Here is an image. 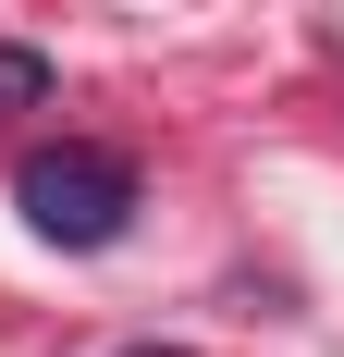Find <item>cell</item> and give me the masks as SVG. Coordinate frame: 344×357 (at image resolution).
Segmentation results:
<instances>
[{
  "label": "cell",
  "mask_w": 344,
  "mask_h": 357,
  "mask_svg": "<svg viewBox=\"0 0 344 357\" xmlns=\"http://www.w3.org/2000/svg\"><path fill=\"white\" fill-rule=\"evenodd\" d=\"M13 210L49 234V247H123V222H136V160L99 136H62L37 148L25 173H13Z\"/></svg>",
  "instance_id": "1"
},
{
  "label": "cell",
  "mask_w": 344,
  "mask_h": 357,
  "mask_svg": "<svg viewBox=\"0 0 344 357\" xmlns=\"http://www.w3.org/2000/svg\"><path fill=\"white\" fill-rule=\"evenodd\" d=\"M25 99H49V62L37 50H0V111H25Z\"/></svg>",
  "instance_id": "2"
},
{
  "label": "cell",
  "mask_w": 344,
  "mask_h": 357,
  "mask_svg": "<svg viewBox=\"0 0 344 357\" xmlns=\"http://www.w3.org/2000/svg\"><path fill=\"white\" fill-rule=\"evenodd\" d=\"M136 357H160V345H136Z\"/></svg>",
  "instance_id": "3"
}]
</instances>
